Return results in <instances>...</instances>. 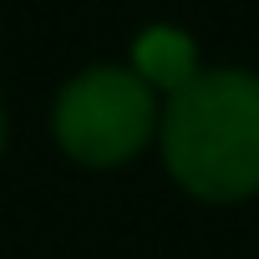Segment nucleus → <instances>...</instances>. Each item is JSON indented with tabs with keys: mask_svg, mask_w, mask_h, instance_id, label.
<instances>
[{
	"mask_svg": "<svg viewBox=\"0 0 259 259\" xmlns=\"http://www.w3.org/2000/svg\"><path fill=\"white\" fill-rule=\"evenodd\" d=\"M158 92L133 66H87L56 97L51 133L81 168H122L158 133Z\"/></svg>",
	"mask_w": 259,
	"mask_h": 259,
	"instance_id": "obj_2",
	"label": "nucleus"
},
{
	"mask_svg": "<svg viewBox=\"0 0 259 259\" xmlns=\"http://www.w3.org/2000/svg\"><path fill=\"white\" fill-rule=\"evenodd\" d=\"M6 138H11V117H6V102H0V153H6Z\"/></svg>",
	"mask_w": 259,
	"mask_h": 259,
	"instance_id": "obj_4",
	"label": "nucleus"
},
{
	"mask_svg": "<svg viewBox=\"0 0 259 259\" xmlns=\"http://www.w3.org/2000/svg\"><path fill=\"white\" fill-rule=\"evenodd\" d=\"M133 71L158 92V87H168V92H178L183 81H193L198 76V66H193V41L188 36H178V31H168V26H158V31H148L143 41H138V51H133Z\"/></svg>",
	"mask_w": 259,
	"mask_h": 259,
	"instance_id": "obj_3",
	"label": "nucleus"
},
{
	"mask_svg": "<svg viewBox=\"0 0 259 259\" xmlns=\"http://www.w3.org/2000/svg\"><path fill=\"white\" fill-rule=\"evenodd\" d=\"M163 163L203 203L259 193V76L208 66L163 102Z\"/></svg>",
	"mask_w": 259,
	"mask_h": 259,
	"instance_id": "obj_1",
	"label": "nucleus"
}]
</instances>
